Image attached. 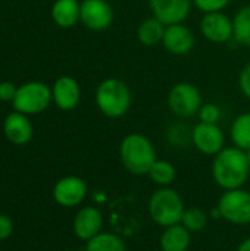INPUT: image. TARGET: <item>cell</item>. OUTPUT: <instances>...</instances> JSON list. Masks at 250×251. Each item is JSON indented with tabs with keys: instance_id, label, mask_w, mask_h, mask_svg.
I'll use <instances>...</instances> for the list:
<instances>
[{
	"instance_id": "cell-6",
	"label": "cell",
	"mask_w": 250,
	"mask_h": 251,
	"mask_svg": "<svg viewBox=\"0 0 250 251\" xmlns=\"http://www.w3.org/2000/svg\"><path fill=\"white\" fill-rule=\"evenodd\" d=\"M52 100H53L52 90L43 82L32 81L18 88L12 103L15 112L24 115H35L46 110Z\"/></svg>"
},
{
	"instance_id": "cell-4",
	"label": "cell",
	"mask_w": 250,
	"mask_h": 251,
	"mask_svg": "<svg viewBox=\"0 0 250 251\" xmlns=\"http://www.w3.org/2000/svg\"><path fill=\"white\" fill-rule=\"evenodd\" d=\"M147 210L150 219L156 225L167 228L181 222L186 207L181 196L174 188L159 187L152 193L147 203Z\"/></svg>"
},
{
	"instance_id": "cell-8",
	"label": "cell",
	"mask_w": 250,
	"mask_h": 251,
	"mask_svg": "<svg viewBox=\"0 0 250 251\" xmlns=\"http://www.w3.org/2000/svg\"><path fill=\"white\" fill-rule=\"evenodd\" d=\"M192 144L205 156H217L225 147V135L218 124L199 122L192 128Z\"/></svg>"
},
{
	"instance_id": "cell-18",
	"label": "cell",
	"mask_w": 250,
	"mask_h": 251,
	"mask_svg": "<svg viewBox=\"0 0 250 251\" xmlns=\"http://www.w3.org/2000/svg\"><path fill=\"white\" fill-rule=\"evenodd\" d=\"M81 3L78 0H56L52 7V18L60 28H71L80 21Z\"/></svg>"
},
{
	"instance_id": "cell-23",
	"label": "cell",
	"mask_w": 250,
	"mask_h": 251,
	"mask_svg": "<svg viewBox=\"0 0 250 251\" xmlns=\"http://www.w3.org/2000/svg\"><path fill=\"white\" fill-rule=\"evenodd\" d=\"M234 38L237 44L250 49V4L243 6L233 18Z\"/></svg>"
},
{
	"instance_id": "cell-3",
	"label": "cell",
	"mask_w": 250,
	"mask_h": 251,
	"mask_svg": "<svg viewBox=\"0 0 250 251\" xmlns=\"http://www.w3.org/2000/svg\"><path fill=\"white\" fill-rule=\"evenodd\" d=\"M94 100L102 115L109 119H121L131 109L133 93L127 82L112 76L103 79L97 85Z\"/></svg>"
},
{
	"instance_id": "cell-13",
	"label": "cell",
	"mask_w": 250,
	"mask_h": 251,
	"mask_svg": "<svg viewBox=\"0 0 250 251\" xmlns=\"http://www.w3.org/2000/svg\"><path fill=\"white\" fill-rule=\"evenodd\" d=\"M102 228H103V215L94 206L81 207L72 222L74 234L85 243L93 237H96L97 234H100Z\"/></svg>"
},
{
	"instance_id": "cell-15",
	"label": "cell",
	"mask_w": 250,
	"mask_h": 251,
	"mask_svg": "<svg viewBox=\"0 0 250 251\" xmlns=\"http://www.w3.org/2000/svg\"><path fill=\"white\" fill-rule=\"evenodd\" d=\"M53 101L60 110H74L81 99V90L75 78L72 76H60L56 79L52 88Z\"/></svg>"
},
{
	"instance_id": "cell-2",
	"label": "cell",
	"mask_w": 250,
	"mask_h": 251,
	"mask_svg": "<svg viewBox=\"0 0 250 251\" xmlns=\"http://www.w3.org/2000/svg\"><path fill=\"white\" fill-rule=\"evenodd\" d=\"M119 159L127 172L136 176L149 174V169L156 162V150L153 143L140 132L125 135L119 144Z\"/></svg>"
},
{
	"instance_id": "cell-30",
	"label": "cell",
	"mask_w": 250,
	"mask_h": 251,
	"mask_svg": "<svg viewBox=\"0 0 250 251\" xmlns=\"http://www.w3.org/2000/svg\"><path fill=\"white\" fill-rule=\"evenodd\" d=\"M13 231V224L12 221L4 216V215H0V240H6Z\"/></svg>"
},
{
	"instance_id": "cell-7",
	"label": "cell",
	"mask_w": 250,
	"mask_h": 251,
	"mask_svg": "<svg viewBox=\"0 0 250 251\" xmlns=\"http://www.w3.org/2000/svg\"><path fill=\"white\" fill-rule=\"evenodd\" d=\"M217 207L220 209L222 219L233 225L250 224V191L245 188L224 191Z\"/></svg>"
},
{
	"instance_id": "cell-1",
	"label": "cell",
	"mask_w": 250,
	"mask_h": 251,
	"mask_svg": "<svg viewBox=\"0 0 250 251\" xmlns=\"http://www.w3.org/2000/svg\"><path fill=\"white\" fill-rule=\"evenodd\" d=\"M250 166L245 150L224 147L212 160V178L224 191L243 188L249 181Z\"/></svg>"
},
{
	"instance_id": "cell-28",
	"label": "cell",
	"mask_w": 250,
	"mask_h": 251,
	"mask_svg": "<svg viewBox=\"0 0 250 251\" xmlns=\"http://www.w3.org/2000/svg\"><path fill=\"white\" fill-rule=\"evenodd\" d=\"M239 87L243 96L250 100V63H248L239 75Z\"/></svg>"
},
{
	"instance_id": "cell-14",
	"label": "cell",
	"mask_w": 250,
	"mask_h": 251,
	"mask_svg": "<svg viewBox=\"0 0 250 251\" xmlns=\"http://www.w3.org/2000/svg\"><path fill=\"white\" fill-rule=\"evenodd\" d=\"M194 41V35L189 26H186L184 24H174L165 28L162 46L171 54L184 56L193 50Z\"/></svg>"
},
{
	"instance_id": "cell-32",
	"label": "cell",
	"mask_w": 250,
	"mask_h": 251,
	"mask_svg": "<svg viewBox=\"0 0 250 251\" xmlns=\"http://www.w3.org/2000/svg\"><path fill=\"white\" fill-rule=\"evenodd\" d=\"M245 153H246V159H248V163H249V166H250V149L249 150H246Z\"/></svg>"
},
{
	"instance_id": "cell-10",
	"label": "cell",
	"mask_w": 250,
	"mask_h": 251,
	"mask_svg": "<svg viewBox=\"0 0 250 251\" xmlns=\"http://www.w3.org/2000/svg\"><path fill=\"white\" fill-rule=\"evenodd\" d=\"M113 9L108 0H83L80 21L91 31H105L113 22Z\"/></svg>"
},
{
	"instance_id": "cell-22",
	"label": "cell",
	"mask_w": 250,
	"mask_h": 251,
	"mask_svg": "<svg viewBox=\"0 0 250 251\" xmlns=\"http://www.w3.org/2000/svg\"><path fill=\"white\" fill-rule=\"evenodd\" d=\"M85 251H127V246L119 235L100 232L85 243Z\"/></svg>"
},
{
	"instance_id": "cell-24",
	"label": "cell",
	"mask_w": 250,
	"mask_h": 251,
	"mask_svg": "<svg viewBox=\"0 0 250 251\" xmlns=\"http://www.w3.org/2000/svg\"><path fill=\"white\" fill-rule=\"evenodd\" d=\"M189 232L197 234L202 232L208 225V215L199 207H189L184 210L181 222H180Z\"/></svg>"
},
{
	"instance_id": "cell-9",
	"label": "cell",
	"mask_w": 250,
	"mask_h": 251,
	"mask_svg": "<svg viewBox=\"0 0 250 251\" xmlns=\"http://www.w3.org/2000/svg\"><path fill=\"white\" fill-rule=\"evenodd\" d=\"M200 32L214 44H225L234 38L233 19L224 12L203 13L200 19Z\"/></svg>"
},
{
	"instance_id": "cell-5",
	"label": "cell",
	"mask_w": 250,
	"mask_h": 251,
	"mask_svg": "<svg viewBox=\"0 0 250 251\" xmlns=\"http://www.w3.org/2000/svg\"><path fill=\"white\" fill-rule=\"evenodd\" d=\"M168 109L177 118H192L197 115L200 106L203 104L200 90L190 82H177L171 87L167 96Z\"/></svg>"
},
{
	"instance_id": "cell-27",
	"label": "cell",
	"mask_w": 250,
	"mask_h": 251,
	"mask_svg": "<svg viewBox=\"0 0 250 251\" xmlns=\"http://www.w3.org/2000/svg\"><path fill=\"white\" fill-rule=\"evenodd\" d=\"M231 0H193V4L203 13L222 12Z\"/></svg>"
},
{
	"instance_id": "cell-29",
	"label": "cell",
	"mask_w": 250,
	"mask_h": 251,
	"mask_svg": "<svg viewBox=\"0 0 250 251\" xmlns=\"http://www.w3.org/2000/svg\"><path fill=\"white\" fill-rule=\"evenodd\" d=\"M16 91H18V88L12 82H9V81L0 82V100L1 101H13Z\"/></svg>"
},
{
	"instance_id": "cell-21",
	"label": "cell",
	"mask_w": 250,
	"mask_h": 251,
	"mask_svg": "<svg viewBox=\"0 0 250 251\" xmlns=\"http://www.w3.org/2000/svg\"><path fill=\"white\" fill-rule=\"evenodd\" d=\"M147 176L158 187H171L177 178V169L171 162L164 159H156V162L149 169Z\"/></svg>"
},
{
	"instance_id": "cell-19",
	"label": "cell",
	"mask_w": 250,
	"mask_h": 251,
	"mask_svg": "<svg viewBox=\"0 0 250 251\" xmlns=\"http://www.w3.org/2000/svg\"><path fill=\"white\" fill-rule=\"evenodd\" d=\"M165 28L167 26L155 16L146 18L137 26V40L140 41V44H143L146 47H153L156 44H162Z\"/></svg>"
},
{
	"instance_id": "cell-26",
	"label": "cell",
	"mask_w": 250,
	"mask_h": 251,
	"mask_svg": "<svg viewBox=\"0 0 250 251\" xmlns=\"http://www.w3.org/2000/svg\"><path fill=\"white\" fill-rule=\"evenodd\" d=\"M199 121L205 124H218L221 119V109L215 103H203L197 112Z\"/></svg>"
},
{
	"instance_id": "cell-31",
	"label": "cell",
	"mask_w": 250,
	"mask_h": 251,
	"mask_svg": "<svg viewBox=\"0 0 250 251\" xmlns=\"http://www.w3.org/2000/svg\"><path fill=\"white\" fill-rule=\"evenodd\" d=\"M236 251H250V237L246 238V240H243Z\"/></svg>"
},
{
	"instance_id": "cell-17",
	"label": "cell",
	"mask_w": 250,
	"mask_h": 251,
	"mask_svg": "<svg viewBox=\"0 0 250 251\" xmlns=\"http://www.w3.org/2000/svg\"><path fill=\"white\" fill-rule=\"evenodd\" d=\"M192 244V232L181 224L164 228L159 237V247L162 251H187Z\"/></svg>"
},
{
	"instance_id": "cell-16",
	"label": "cell",
	"mask_w": 250,
	"mask_h": 251,
	"mask_svg": "<svg viewBox=\"0 0 250 251\" xmlns=\"http://www.w3.org/2000/svg\"><path fill=\"white\" fill-rule=\"evenodd\" d=\"M3 131H4L6 138L12 144H16V146L27 144L32 137L31 121L27 118V115L19 113V112H13L6 118Z\"/></svg>"
},
{
	"instance_id": "cell-25",
	"label": "cell",
	"mask_w": 250,
	"mask_h": 251,
	"mask_svg": "<svg viewBox=\"0 0 250 251\" xmlns=\"http://www.w3.org/2000/svg\"><path fill=\"white\" fill-rule=\"evenodd\" d=\"M169 143L175 147H186L192 143V129H189L183 124H174L169 126L167 134Z\"/></svg>"
},
{
	"instance_id": "cell-11",
	"label": "cell",
	"mask_w": 250,
	"mask_h": 251,
	"mask_svg": "<svg viewBox=\"0 0 250 251\" xmlns=\"http://www.w3.org/2000/svg\"><path fill=\"white\" fill-rule=\"evenodd\" d=\"M193 0H149L152 16L159 19L165 26L184 24L192 12Z\"/></svg>"
},
{
	"instance_id": "cell-12",
	"label": "cell",
	"mask_w": 250,
	"mask_h": 251,
	"mask_svg": "<svg viewBox=\"0 0 250 251\" xmlns=\"http://www.w3.org/2000/svg\"><path fill=\"white\" fill-rule=\"evenodd\" d=\"M87 196V185L80 176H65L53 188L55 201L63 207L80 206Z\"/></svg>"
},
{
	"instance_id": "cell-20",
	"label": "cell",
	"mask_w": 250,
	"mask_h": 251,
	"mask_svg": "<svg viewBox=\"0 0 250 251\" xmlns=\"http://www.w3.org/2000/svg\"><path fill=\"white\" fill-rule=\"evenodd\" d=\"M230 138L233 146L240 150L250 149V112L240 113L231 124L230 128Z\"/></svg>"
}]
</instances>
